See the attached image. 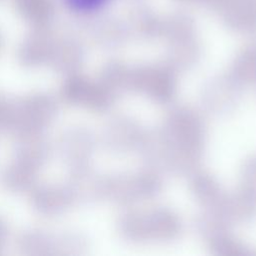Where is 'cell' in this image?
Masks as SVG:
<instances>
[{
  "mask_svg": "<svg viewBox=\"0 0 256 256\" xmlns=\"http://www.w3.org/2000/svg\"><path fill=\"white\" fill-rule=\"evenodd\" d=\"M74 10L81 12H90L101 8L109 0H65Z\"/></svg>",
  "mask_w": 256,
  "mask_h": 256,
  "instance_id": "1",
  "label": "cell"
}]
</instances>
